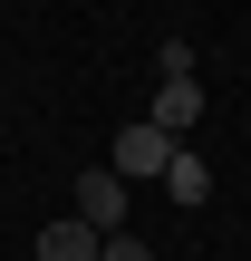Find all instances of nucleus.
Returning <instances> with one entry per match:
<instances>
[{
  "mask_svg": "<svg viewBox=\"0 0 251 261\" xmlns=\"http://www.w3.org/2000/svg\"><path fill=\"white\" fill-rule=\"evenodd\" d=\"M164 165H174V136H155L145 116H135V126L116 136V145H106V174H116V184H145V174L164 184Z\"/></svg>",
  "mask_w": 251,
  "mask_h": 261,
  "instance_id": "1",
  "label": "nucleus"
},
{
  "mask_svg": "<svg viewBox=\"0 0 251 261\" xmlns=\"http://www.w3.org/2000/svg\"><path fill=\"white\" fill-rule=\"evenodd\" d=\"M193 116H203V77H155V107H145V126L155 136H193Z\"/></svg>",
  "mask_w": 251,
  "mask_h": 261,
  "instance_id": "2",
  "label": "nucleus"
},
{
  "mask_svg": "<svg viewBox=\"0 0 251 261\" xmlns=\"http://www.w3.org/2000/svg\"><path fill=\"white\" fill-rule=\"evenodd\" d=\"M77 223H87V232H126V184H116L106 165L77 174Z\"/></svg>",
  "mask_w": 251,
  "mask_h": 261,
  "instance_id": "3",
  "label": "nucleus"
},
{
  "mask_svg": "<svg viewBox=\"0 0 251 261\" xmlns=\"http://www.w3.org/2000/svg\"><path fill=\"white\" fill-rule=\"evenodd\" d=\"M164 194H174L184 213H203V203H213V165H203L193 145H174V165H164Z\"/></svg>",
  "mask_w": 251,
  "mask_h": 261,
  "instance_id": "4",
  "label": "nucleus"
},
{
  "mask_svg": "<svg viewBox=\"0 0 251 261\" xmlns=\"http://www.w3.org/2000/svg\"><path fill=\"white\" fill-rule=\"evenodd\" d=\"M39 261H97V232L68 213V223H48V232H39Z\"/></svg>",
  "mask_w": 251,
  "mask_h": 261,
  "instance_id": "5",
  "label": "nucleus"
},
{
  "mask_svg": "<svg viewBox=\"0 0 251 261\" xmlns=\"http://www.w3.org/2000/svg\"><path fill=\"white\" fill-rule=\"evenodd\" d=\"M97 261H155L145 232H97Z\"/></svg>",
  "mask_w": 251,
  "mask_h": 261,
  "instance_id": "6",
  "label": "nucleus"
}]
</instances>
